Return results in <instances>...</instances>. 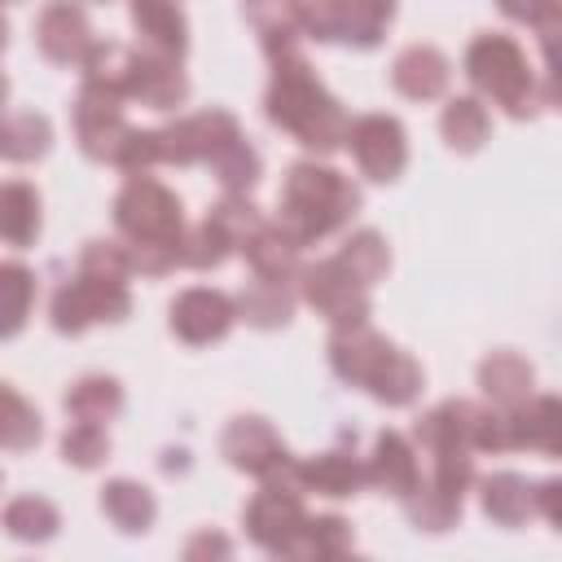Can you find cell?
<instances>
[{"instance_id":"cell-21","label":"cell","mask_w":562,"mask_h":562,"mask_svg":"<svg viewBox=\"0 0 562 562\" xmlns=\"http://www.w3.org/2000/svg\"><path fill=\"white\" fill-rule=\"evenodd\" d=\"M294 303H299V281H290V277H263V272H250V281L237 294V312L255 329H281V325H290Z\"/></svg>"},{"instance_id":"cell-38","label":"cell","mask_w":562,"mask_h":562,"mask_svg":"<svg viewBox=\"0 0 562 562\" xmlns=\"http://www.w3.org/2000/svg\"><path fill=\"white\" fill-rule=\"evenodd\" d=\"M0 400H4V417H0L4 448H9V452H26V448H35V443H40V435H44L40 413H35V408H31L13 386H4V391H0Z\"/></svg>"},{"instance_id":"cell-16","label":"cell","mask_w":562,"mask_h":562,"mask_svg":"<svg viewBox=\"0 0 562 562\" xmlns=\"http://www.w3.org/2000/svg\"><path fill=\"white\" fill-rule=\"evenodd\" d=\"M509 452H540L562 461V395H527L505 413Z\"/></svg>"},{"instance_id":"cell-17","label":"cell","mask_w":562,"mask_h":562,"mask_svg":"<svg viewBox=\"0 0 562 562\" xmlns=\"http://www.w3.org/2000/svg\"><path fill=\"white\" fill-rule=\"evenodd\" d=\"M299 483L316 496H356L369 483V465L356 457V435H342L338 448L299 461Z\"/></svg>"},{"instance_id":"cell-35","label":"cell","mask_w":562,"mask_h":562,"mask_svg":"<svg viewBox=\"0 0 562 562\" xmlns=\"http://www.w3.org/2000/svg\"><path fill=\"white\" fill-rule=\"evenodd\" d=\"M233 250H237V241L206 215V220L193 224L189 237H184V268H193V272H211V268H220Z\"/></svg>"},{"instance_id":"cell-22","label":"cell","mask_w":562,"mask_h":562,"mask_svg":"<svg viewBox=\"0 0 562 562\" xmlns=\"http://www.w3.org/2000/svg\"><path fill=\"white\" fill-rule=\"evenodd\" d=\"M479 386H483V395L496 404V408H518L527 395H531V386H536V369H531V360H522L518 351H492V356H483L479 360Z\"/></svg>"},{"instance_id":"cell-44","label":"cell","mask_w":562,"mask_h":562,"mask_svg":"<svg viewBox=\"0 0 562 562\" xmlns=\"http://www.w3.org/2000/svg\"><path fill=\"white\" fill-rule=\"evenodd\" d=\"M83 4H105V0H83Z\"/></svg>"},{"instance_id":"cell-30","label":"cell","mask_w":562,"mask_h":562,"mask_svg":"<svg viewBox=\"0 0 562 562\" xmlns=\"http://www.w3.org/2000/svg\"><path fill=\"white\" fill-rule=\"evenodd\" d=\"M487 127L492 123H487V110L479 97H452L439 114V132H443L448 149H457V154H479L487 140Z\"/></svg>"},{"instance_id":"cell-12","label":"cell","mask_w":562,"mask_h":562,"mask_svg":"<svg viewBox=\"0 0 562 562\" xmlns=\"http://www.w3.org/2000/svg\"><path fill=\"white\" fill-rule=\"evenodd\" d=\"M220 452L233 470L255 474L259 483L268 479H299V457L281 443V435L263 417H233L220 435Z\"/></svg>"},{"instance_id":"cell-6","label":"cell","mask_w":562,"mask_h":562,"mask_svg":"<svg viewBox=\"0 0 562 562\" xmlns=\"http://www.w3.org/2000/svg\"><path fill=\"white\" fill-rule=\"evenodd\" d=\"M461 66H465V79L479 88V97L501 105L509 119H531L540 110V88H536V75L527 66V53L518 48V40H509L501 31H483L465 44Z\"/></svg>"},{"instance_id":"cell-25","label":"cell","mask_w":562,"mask_h":562,"mask_svg":"<svg viewBox=\"0 0 562 562\" xmlns=\"http://www.w3.org/2000/svg\"><path fill=\"white\" fill-rule=\"evenodd\" d=\"M299 241L277 224V220H263L255 233H250V241L241 246V255H246V263H250V272H263V277H290V281H299Z\"/></svg>"},{"instance_id":"cell-41","label":"cell","mask_w":562,"mask_h":562,"mask_svg":"<svg viewBox=\"0 0 562 562\" xmlns=\"http://www.w3.org/2000/svg\"><path fill=\"white\" fill-rule=\"evenodd\" d=\"M496 9H501L509 22H527V26H536V22L553 18V13H562V0H496Z\"/></svg>"},{"instance_id":"cell-31","label":"cell","mask_w":562,"mask_h":562,"mask_svg":"<svg viewBox=\"0 0 562 562\" xmlns=\"http://www.w3.org/2000/svg\"><path fill=\"white\" fill-rule=\"evenodd\" d=\"M53 145V123L35 110H9L4 119V136H0V149L9 162H35L44 158Z\"/></svg>"},{"instance_id":"cell-7","label":"cell","mask_w":562,"mask_h":562,"mask_svg":"<svg viewBox=\"0 0 562 562\" xmlns=\"http://www.w3.org/2000/svg\"><path fill=\"white\" fill-rule=\"evenodd\" d=\"M132 312V290L127 277H105V272H88L79 268L70 281H61L53 290L48 316L57 334H83L88 325H114Z\"/></svg>"},{"instance_id":"cell-23","label":"cell","mask_w":562,"mask_h":562,"mask_svg":"<svg viewBox=\"0 0 562 562\" xmlns=\"http://www.w3.org/2000/svg\"><path fill=\"white\" fill-rule=\"evenodd\" d=\"M479 505L496 527H522L536 514V483H527L514 470L487 474L479 487Z\"/></svg>"},{"instance_id":"cell-27","label":"cell","mask_w":562,"mask_h":562,"mask_svg":"<svg viewBox=\"0 0 562 562\" xmlns=\"http://www.w3.org/2000/svg\"><path fill=\"white\" fill-rule=\"evenodd\" d=\"M61 404L75 422H114L123 413V386L110 373H83L79 382H70Z\"/></svg>"},{"instance_id":"cell-2","label":"cell","mask_w":562,"mask_h":562,"mask_svg":"<svg viewBox=\"0 0 562 562\" xmlns=\"http://www.w3.org/2000/svg\"><path fill=\"white\" fill-rule=\"evenodd\" d=\"M114 228L127 241L132 272L167 277V272L184 268V237H189L184 206L149 171H136L123 180V189L114 198Z\"/></svg>"},{"instance_id":"cell-37","label":"cell","mask_w":562,"mask_h":562,"mask_svg":"<svg viewBox=\"0 0 562 562\" xmlns=\"http://www.w3.org/2000/svg\"><path fill=\"white\" fill-rule=\"evenodd\" d=\"M110 457V435L101 422H70L61 435V461L75 470H97Z\"/></svg>"},{"instance_id":"cell-10","label":"cell","mask_w":562,"mask_h":562,"mask_svg":"<svg viewBox=\"0 0 562 562\" xmlns=\"http://www.w3.org/2000/svg\"><path fill=\"white\" fill-rule=\"evenodd\" d=\"M246 536L272 553V558H285V549L294 544V536L303 531L307 522V509H303V483L299 479H268L259 483V492L246 501Z\"/></svg>"},{"instance_id":"cell-34","label":"cell","mask_w":562,"mask_h":562,"mask_svg":"<svg viewBox=\"0 0 562 562\" xmlns=\"http://www.w3.org/2000/svg\"><path fill=\"white\" fill-rule=\"evenodd\" d=\"M461 501L465 496H452V492H439L430 483H417V492L404 501V514L417 531H448L457 518H461Z\"/></svg>"},{"instance_id":"cell-40","label":"cell","mask_w":562,"mask_h":562,"mask_svg":"<svg viewBox=\"0 0 562 562\" xmlns=\"http://www.w3.org/2000/svg\"><path fill=\"white\" fill-rule=\"evenodd\" d=\"M79 268H88V272H105V277H132L127 241H105V237L83 241V250H79Z\"/></svg>"},{"instance_id":"cell-3","label":"cell","mask_w":562,"mask_h":562,"mask_svg":"<svg viewBox=\"0 0 562 562\" xmlns=\"http://www.w3.org/2000/svg\"><path fill=\"white\" fill-rule=\"evenodd\" d=\"M360 211V184L342 176L338 167H325L316 158H303L285 171L281 198H277V224L299 241L316 246L351 224Z\"/></svg>"},{"instance_id":"cell-32","label":"cell","mask_w":562,"mask_h":562,"mask_svg":"<svg viewBox=\"0 0 562 562\" xmlns=\"http://www.w3.org/2000/svg\"><path fill=\"white\" fill-rule=\"evenodd\" d=\"M360 285H378L382 277H386V268H391V250H386V237L382 233H373V228H356L342 246H338V255H334Z\"/></svg>"},{"instance_id":"cell-20","label":"cell","mask_w":562,"mask_h":562,"mask_svg":"<svg viewBox=\"0 0 562 562\" xmlns=\"http://www.w3.org/2000/svg\"><path fill=\"white\" fill-rule=\"evenodd\" d=\"M448 79H452V66H448V57L435 44H408L391 61V83L408 101H435V97H443L448 92Z\"/></svg>"},{"instance_id":"cell-29","label":"cell","mask_w":562,"mask_h":562,"mask_svg":"<svg viewBox=\"0 0 562 562\" xmlns=\"http://www.w3.org/2000/svg\"><path fill=\"white\" fill-rule=\"evenodd\" d=\"M0 233L13 250H22L40 237V193L26 180H9L0 189Z\"/></svg>"},{"instance_id":"cell-15","label":"cell","mask_w":562,"mask_h":562,"mask_svg":"<svg viewBox=\"0 0 562 562\" xmlns=\"http://www.w3.org/2000/svg\"><path fill=\"white\" fill-rule=\"evenodd\" d=\"M35 44L53 66H83L97 48V35L75 0H53L35 18Z\"/></svg>"},{"instance_id":"cell-18","label":"cell","mask_w":562,"mask_h":562,"mask_svg":"<svg viewBox=\"0 0 562 562\" xmlns=\"http://www.w3.org/2000/svg\"><path fill=\"white\" fill-rule=\"evenodd\" d=\"M369 483L378 487V492H386V496H395L400 505L417 492V483H422V465H417V443L408 439V435H400V430H382L378 439H373V452H369Z\"/></svg>"},{"instance_id":"cell-9","label":"cell","mask_w":562,"mask_h":562,"mask_svg":"<svg viewBox=\"0 0 562 562\" xmlns=\"http://www.w3.org/2000/svg\"><path fill=\"white\" fill-rule=\"evenodd\" d=\"M70 123H75V140H79L83 158L110 162V167H119V158H123V149L136 132L123 114V97H114V92H105L88 79L79 83V97L70 105Z\"/></svg>"},{"instance_id":"cell-33","label":"cell","mask_w":562,"mask_h":562,"mask_svg":"<svg viewBox=\"0 0 562 562\" xmlns=\"http://www.w3.org/2000/svg\"><path fill=\"white\" fill-rule=\"evenodd\" d=\"M57 527H61V514H57V505L44 501V496H13V501L4 505V531H9L13 540L44 544V540L57 536Z\"/></svg>"},{"instance_id":"cell-5","label":"cell","mask_w":562,"mask_h":562,"mask_svg":"<svg viewBox=\"0 0 562 562\" xmlns=\"http://www.w3.org/2000/svg\"><path fill=\"white\" fill-rule=\"evenodd\" d=\"M83 79L123 97V101H140L149 110H176L189 101V79L180 70V61L158 57L149 48H132V44H114V40H97L92 57L83 61Z\"/></svg>"},{"instance_id":"cell-19","label":"cell","mask_w":562,"mask_h":562,"mask_svg":"<svg viewBox=\"0 0 562 562\" xmlns=\"http://www.w3.org/2000/svg\"><path fill=\"white\" fill-rule=\"evenodd\" d=\"M127 9H132V26L140 35V48L171 57V61L184 57L189 22H184V9L176 0H127Z\"/></svg>"},{"instance_id":"cell-42","label":"cell","mask_w":562,"mask_h":562,"mask_svg":"<svg viewBox=\"0 0 562 562\" xmlns=\"http://www.w3.org/2000/svg\"><path fill=\"white\" fill-rule=\"evenodd\" d=\"M536 514L549 518L562 531V479H544L536 483Z\"/></svg>"},{"instance_id":"cell-39","label":"cell","mask_w":562,"mask_h":562,"mask_svg":"<svg viewBox=\"0 0 562 562\" xmlns=\"http://www.w3.org/2000/svg\"><path fill=\"white\" fill-rule=\"evenodd\" d=\"M536 35H540V53H544V105L562 110V13L536 22Z\"/></svg>"},{"instance_id":"cell-8","label":"cell","mask_w":562,"mask_h":562,"mask_svg":"<svg viewBox=\"0 0 562 562\" xmlns=\"http://www.w3.org/2000/svg\"><path fill=\"white\" fill-rule=\"evenodd\" d=\"M299 9L312 40L351 48H373L395 18V0H299Z\"/></svg>"},{"instance_id":"cell-14","label":"cell","mask_w":562,"mask_h":562,"mask_svg":"<svg viewBox=\"0 0 562 562\" xmlns=\"http://www.w3.org/2000/svg\"><path fill=\"white\" fill-rule=\"evenodd\" d=\"M237 299H228L224 290H211V285H189L171 299V334L189 347H206V342H220L233 321H237Z\"/></svg>"},{"instance_id":"cell-28","label":"cell","mask_w":562,"mask_h":562,"mask_svg":"<svg viewBox=\"0 0 562 562\" xmlns=\"http://www.w3.org/2000/svg\"><path fill=\"white\" fill-rule=\"evenodd\" d=\"M342 553H351V522L338 514H316V518L307 514L303 531L285 549V558H299V562H329Z\"/></svg>"},{"instance_id":"cell-13","label":"cell","mask_w":562,"mask_h":562,"mask_svg":"<svg viewBox=\"0 0 562 562\" xmlns=\"http://www.w3.org/2000/svg\"><path fill=\"white\" fill-rule=\"evenodd\" d=\"M347 149L360 167V176L386 184L408 167V136L404 123L391 114H360L347 127Z\"/></svg>"},{"instance_id":"cell-4","label":"cell","mask_w":562,"mask_h":562,"mask_svg":"<svg viewBox=\"0 0 562 562\" xmlns=\"http://www.w3.org/2000/svg\"><path fill=\"white\" fill-rule=\"evenodd\" d=\"M329 369L347 386H360L378 404H391V408L413 404L426 382L422 364L408 351H400L391 338L373 334L369 325H347L329 334Z\"/></svg>"},{"instance_id":"cell-26","label":"cell","mask_w":562,"mask_h":562,"mask_svg":"<svg viewBox=\"0 0 562 562\" xmlns=\"http://www.w3.org/2000/svg\"><path fill=\"white\" fill-rule=\"evenodd\" d=\"M101 514H105L119 531L140 536V531L154 527V518H158V501H154V492H149L145 483L110 479V483L101 487Z\"/></svg>"},{"instance_id":"cell-43","label":"cell","mask_w":562,"mask_h":562,"mask_svg":"<svg viewBox=\"0 0 562 562\" xmlns=\"http://www.w3.org/2000/svg\"><path fill=\"white\" fill-rule=\"evenodd\" d=\"M233 553V544L224 540V536H215V531H202V536H193L189 544H184V558L193 562V558H228Z\"/></svg>"},{"instance_id":"cell-1","label":"cell","mask_w":562,"mask_h":562,"mask_svg":"<svg viewBox=\"0 0 562 562\" xmlns=\"http://www.w3.org/2000/svg\"><path fill=\"white\" fill-rule=\"evenodd\" d=\"M268 61H272V79H268V92H263L268 123L281 127L290 140H299L312 154H334L338 145H347L351 119H347L342 101L316 79L312 61L299 48L277 53Z\"/></svg>"},{"instance_id":"cell-36","label":"cell","mask_w":562,"mask_h":562,"mask_svg":"<svg viewBox=\"0 0 562 562\" xmlns=\"http://www.w3.org/2000/svg\"><path fill=\"white\" fill-rule=\"evenodd\" d=\"M0 290H4V338H13L26 316H31V303H35V272L18 259H9L0 268Z\"/></svg>"},{"instance_id":"cell-11","label":"cell","mask_w":562,"mask_h":562,"mask_svg":"<svg viewBox=\"0 0 562 562\" xmlns=\"http://www.w3.org/2000/svg\"><path fill=\"white\" fill-rule=\"evenodd\" d=\"M299 299L321 312L334 329L369 325V285H360L334 255L299 268Z\"/></svg>"},{"instance_id":"cell-24","label":"cell","mask_w":562,"mask_h":562,"mask_svg":"<svg viewBox=\"0 0 562 562\" xmlns=\"http://www.w3.org/2000/svg\"><path fill=\"white\" fill-rule=\"evenodd\" d=\"M246 18H250V26H255V35H259L268 57L299 48V40L307 35L299 0H246Z\"/></svg>"}]
</instances>
